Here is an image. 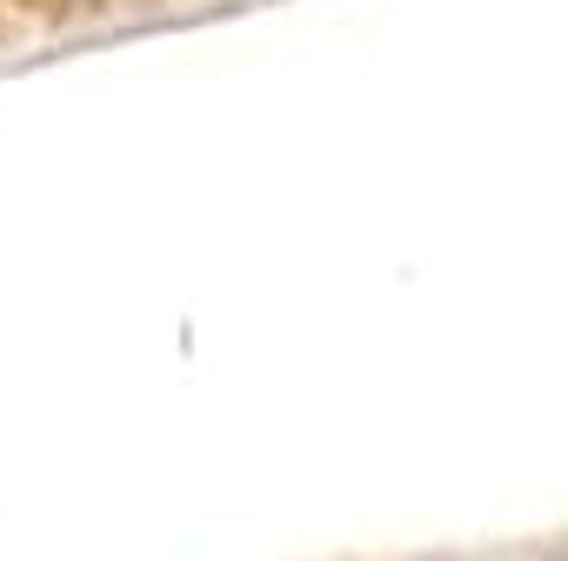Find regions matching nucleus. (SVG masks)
I'll use <instances>...</instances> for the list:
<instances>
[]
</instances>
